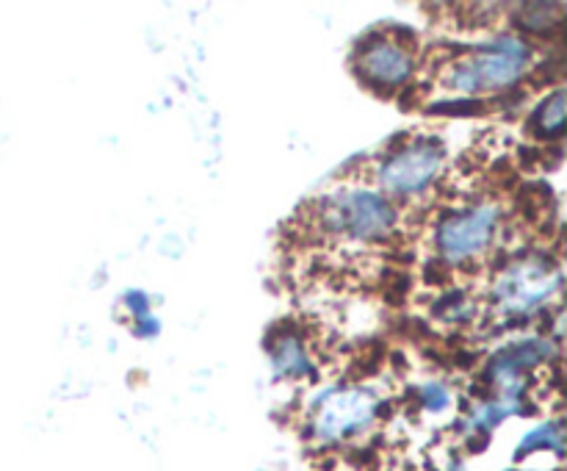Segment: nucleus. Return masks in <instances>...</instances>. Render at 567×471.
<instances>
[{
    "mask_svg": "<svg viewBox=\"0 0 567 471\" xmlns=\"http://www.w3.org/2000/svg\"><path fill=\"white\" fill-rule=\"evenodd\" d=\"M537 66L535 42L515 31L493 33L485 42L452 55L441 70V86L460 100L507 94L518 89Z\"/></svg>",
    "mask_w": 567,
    "mask_h": 471,
    "instance_id": "f257e3e1",
    "label": "nucleus"
},
{
    "mask_svg": "<svg viewBox=\"0 0 567 471\" xmlns=\"http://www.w3.org/2000/svg\"><path fill=\"white\" fill-rule=\"evenodd\" d=\"M563 283V266L548 253L526 249V253L513 255L493 272L491 283H487V316L504 327L535 319L548 308L551 299L559 297Z\"/></svg>",
    "mask_w": 567,
    "mask_h": 471,
    "instance_id": "f03ea898",
    "label": "nucleus"
},
{
    "mask_svg": "<svg viewBox=\"0 0 567 471\" xmlns=\"http://www.w3.org/2000/svg\"><path fill=\"white\" fill-rule=\"evenodd\" d=\"M310 219L319 236L371 247V244L388 242L396 233L402 214H399V205L374 186L354 183V186L336 188L316 199Z\"/></svg>",
    "mask_w": 567,
    "mask_h": 471,
    "instance_id": "7ed1b4c3",
    "label": "nucleus"
},
{
    "mask_svg": "<svg viewBox=\"0 0 567 471\" xmlns=\"http://www.w3.org/2000/svg\"><path fill=\"white\" fill-rule=\"evenodd\" d=\"M385 393L369 382H341L316 393L305 413V438L319 449H336L369 436L385 416Z\"/></svg>",
    "mask_w": 567,
    "mask_h": 471,
    "instance_id": "20e7f679",
    "label": "nucleus"
},
{
    "mask_svg": "<svg viewBox=\"0 0 567 471\" xmlns=\"http://www.w3.org/2000/svg\"><path fill=\"white\" fill-rule=\"evenodd\" d=\"M504 233V205L493 197L471 199L437 216L432 253L446 269H471L496 249Z\"/></svg>",
    "mask_w": 567,
    "mask_h": 471,
    "instance_id": "39448f33",
    "label": "nucleus"
},
{
    "mask_svg": "<svg viewBox=\"0 0 567 471\" xmlns=\"http://www.w3.org/2000/svg\"><path fill=\"white\" fill-rule=\"evenodd\" d=\"M446 172V147L435 136H408L393 144L374 166V188L391 203L426 197Z\"/></svg>",
    "mask_w": 567,
    "mask_h": 471,
    "instance_id": "423d86ee",
    "label": "nucleus"
},
{
    "mask_svg": "<svg viewBox=\"0 0 567 471\" xmlns=\"http://www.w3.org/2000/svg\"><path fill=\"white\" fill-rule=\"evenodd\" d=\"M352 70L371 92L391 98L415 81L419 50L410 37H399L393 31L369 33L354 48Z\"/></svg>",
    "mask_w": 567,
    "mask_h": 471,
    "instance_id": "0eeeda50",
    "label": "nucleus"
},
{
    "mask_svg": "<svg viewBox=\"0 0 567 471\" xmlns=\"http://www.w3.org/2000/svg\"><path fill=\"white\" fill-rule=\"evenodd\" d=\"M271 369L280 380H310L316 377V360L310 341L297 327H277L269 338Z\"/></svg>",
    "mask_w": 567,
    "mask_h": 471,
    "instance_id": "6e6552de",
    "label": "nucleus"
},
{
    "mask_svg": "<svg viewBox=\"0 0 567 471\" xmlns=\"http://www.w3.org/2000/svg\"><path fill=\"white\" fill-rule=\"evenodd\" d=\"M565 89L554 86L551 92L543 94L537 105L529 114V133L537 142L557 144L563 142L567 125H565Z\"/></svg>",
    "mask_w": 567,
    "mask_h": 471,
    "instance_id": "1a4fd4ad",
    "label": "nucleus"
},
{
    "mask_svg": "<svg viewBox=\"0 0 567 471\" xmlns=\"http://www.w3.org/2000/svg\"><path fill=\"white\" fill-rule=\"evenodd\" d=\"M565 6L563 3H524L515 6V33L535 42V39H546L563 28Z\"/></svg>",
    "mask_w": 567,
    "mask_h": 471,
    "instance_id": "9d476101",
    "label": "nucleus"
},
{
    "mask_svg": "<svg viewBox=\"0 0 567 471\" xmlns=\"http://www.w3.org/2000/svg\"><path fill=\"white\" fill-rule=\"evenodd\" d=\"M532 454H557V458H563V454H565V427H563V421L548 419V421H543V424H537L535 430L526 432L524 438H520L518 447H515L513 458L520 463V460L532 458Z\"/></svg>",
    "mask_w": 567,
    "mask_h": 471,
    "instance_id": "9b49d317",
    "label": "nucleus"
},
{
    "mask_svg": "<svg viewBox=\"0 0 567 471\" xmlns=\"http://www.w3.org/2000/svg\"><path fill=\"white\" fill-rule=\"evenodd\" d=\"M419 405H421V410H424V413H430V416L446 413V410L454 405L452 388H449L446 382H441V380L424 382V386L419 388Z\"/></svg>",
    "mask_w": 567,
    "mask_h": 471,
    "instance_id": "f8f14e48",
    "label": "nucleus"
},
{
    "mask_svg": "<svg viewBox=\"0 0 567 471\" xmlns=\"http://www.w3.org/2000/svg\"><path fill=\"white\" fill-rule=\"evenodd\" d=\"M127 310H133V316H147L150 314V297L144 291H127L125 294Z\"/></svg>",
    "mask_w": 567,
    "mask_h": 471,
    "instance_id": "ddd939ff",
    "label": "nucleus"
}]
</instances>
